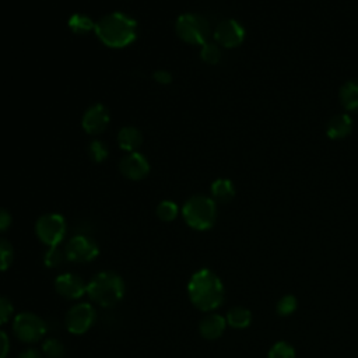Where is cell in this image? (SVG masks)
I'll return each mask as SVG.
<instances>
[{"mask_svg": "<svg viewBox=\"0 0 358 358\" xmlns=\"http://www.w3.org/2000/svg\"><path fill=\"white\" fill-rule=\"evenodd\" d=\"M119 171L124 178L130 180H141L148 175L150 165L147 158L141 152L133 151V152H127L120 159Z\"/></svg>", "mask_w": 358, "mask_h": 358, "instance_id": "8fae6325", "label": "cell"}, {"mask_svg": "<svg viewBox=\"0 0 358 358\" xmlns=\"http://www.w3.org/2000/svg\"><path fill=\"white\" fill-rule=\"evenodd\" d=\"M175 32L180 41L189 45H204L208 38V22L199 14L186 13L175 21Z\"/></svg>", "mask_w": 358, "mask_h": 358, "instance_id": "5b68a950", "label": "cell"}, {"mask_svg": "<svg viewBox=\"0 0 358 358\" xmlns=\"http://www.w3.org/2000/svg\"><path fill=\"white\" fill-rule=\"evenodd\" d=\"M268 358H295V350L287 341H278L270 348Z\"/></svg>", "mask_w": 358, "mask_h": 358, "instance_id": "484cf974", "label": "cell"}, {"mask_svg": "<svg viewBox=\"0 0 358 358\" xmlns=\"http://www.w3.org/2000/svg\"><path fill=\"white\" fill-rule=\"evenodd\" d=\"M154 80L158 83V84H169L172 81V76L169 71L166 70H157L154 73Z\"/></svg>", "mask_w": 358, "mask_h": 358, "instance_id": "4dcf8cb0", "label": "cell"}, {"mask_svg": "<svg viewBox=\"0 0 358 358\" xmlns=\"http://www.w3.org/2000/svg\"><path fill=\"white\" fill-rule=\"evenodd\" d=\"M94 31L103 45L119 49L136 39L137 22L123 13H110L95 22Z\"/></svg>", "mask_w": 358, "mask_h": 358, "instance_id": "7a4b0ae2", "label": "cell"}, {"mask_svg": "<svg viewBox=\"0 0 358 358\" xmlns=\"http://www.w3.org/2000/svg\"><path fill=\"white\" fill-rule=\"evenodd\" d=\"M88 154L92 158V161L101 162L108 157V148L105 147L103 143H101L98 140H94L88 147Z\"/></svg>", "mask_w": 358, "mask_h": 358, "instance_id": "83f0119b", "label": "cell"}, {"mask_svg": "<svg viewBox=\"0 0 358 358\" xmlns=\"http://www.w3.org/2000/svg\"><path fill=\"white\" fill-rule=\"evenodd\" d=\"M10 225H11V215H10V213L0 207V232L8 229Z\"/></svg>", "mask_w": 358, "mask_h": 358, "instance_id": "1f68e13d", "label": "cell"}, {"mask_svg": "<svg viewBox=\"0 0 358 358\" xmlns=\"http://www.w3.org/2000/svg\"><path fill=\"white\" fill-rule=\"evenodd\" d=\"M14 260V249L7 239L0 238V271H6Z\"/></svg>", "mask_w": 358, "mask_h": 358, "instance_id": "cb8c5ba5", "label": "cell"}, {"mask_svg": "<svg viewBox=\"0 0 358 358\" xmlns=\"http://www.w3.org/2000/svg\"><path fill=\"white\" fill-rule=\"evenodd\" d=\"M64 257V250L62 252L57 246L49 248L43 256V263L46 267H56L63 262Z\"/></svg>", "mask_w": 358, "mask_h": 358, "instance_id": "4316f807", "label": "cell"}, {"mask_svg": "<svg viewBox=\"0 0 358 358\" xmlns=\"http://www.w3.org/2000/svg\"><path fill=\"white\" fill-rule=\"evenodd\" d=\"M190 302L203 312L217 309L225 296L221 278L210 268H200L192 274L187 282Z\"/></svg>", "mask_w": 358, "mask_h": 358, "instance_id": "6da1fadb", "label": "cell"}, {"mask_svg": "<svg viewBox=\"0 0 358 358\" xmlns=\"http://www.w3.org/2000/svg\"><path fill=\"white\" fill-rule=\"evenodd\" d=\"M87 295L101 306H115L124 295L123 278L115 271H101L87 284Z\"/></svg>", "mask_w": 358, "mask_h": 358, "instance_id": "3957f363", "label": "cell"}, {"mask_svg": "<svg viewBox=\"0 0 358 358\" xmlns=\"http://www.w3.org/2000/svg\"><path fill=\"white\" fill-rule=\"evenodd\" d=\"M211 196L214 201L220 203H228L235 196V187L234 183L227 178L215 179L211 183Z\"/></svg>", "mask_w": 358, "mask_h": 358, "instance_id": "ac0fdd59", "label": "cell"}, {"mask_svg": "<svg viewBox=\"0 0 358 358\" xmlns=\"http://www.w3.org/2000/svg\"><path fill=\"white\" fill-rule=\"evenodd\" d=\"M225 326H227V320L224 316L218 313H210L200 320L199 331L203 338L215 340L222 336Z\"/></svg>", "mask_w": 358, "mask_h": 358, "instance_id": "5bb4252c", "label": "cell"}, {"mask_svg": "<svg viewBox=\"0 0 358 358\" xmlns=\"http://www.w3.org/2000/svg\"><path fill=\"white\" fill-rule=\"evenodd\" d=\"M340 102L345 110L358 113V81H347L340 88Z\"/></svg>", "mask_w": 358, "mask_h": 358, "instance_id": "e0dca14e", "label": "cell"}, {"mask_svg": "<svg viewBox=\"0 0 358 358\" xmlns=\"http://www.w3.org/2000/svg\"><path fill=\"white\" fill-rule=\"evenodd\" d=\"M67 225L63 215L57 213L43 214L38 218L35 224V234L42 243L49 248L57 246L66 235Z\"/></svg>", "mask_w": 358, "mask_h": 358, "instance_id": "8992f818", "label": "cell"}, {"mask_svg": "<svg viewBox=\"0 0 358 358\" xmlns=\"http://www.w3.org/2000/svg\"><path fill=\"white\" fill-rule=\"evenodd\" d=\"M98 255L99 248L96 242L87 235L73 236L64 248L66 259L73 263H88L96 259Z\"/></svg>", "mask_w": 358, "mask_h": 358, "instance_id": "9c48e42d", "label": "cell"}, {"mask_svg": "<svg viewBox=\"0 0 358 358\" xmlns=\"http://www.w3.org/2000/svg\"><path fill=\"white\" fill-rule=\"evenodd\" d=\"M42 352L46 358H63L64 357V345L57 338H48L42 344Z\"/></svg>", "mask_w": 358, "mask_h": 358, "instance_id": "7402d4cb", "label": "cell"}, {"mask_svg": "<svg viewBox=\"0 0 358 358\" xmlns=\"http://www.w3.org/2000/svg\"><path fill=\"white\" fill-rule=\"evenodd\" d=\"M109 123V113L106 108L101 103H94L91 105L83 115V129L88 134H99L102 133Z\"/></svg>", "mask_w": 358, "mask_h": 358, "instance_id": "4fadbf2b", "label": "cell"}, {"mask_svg": "<svg viewBox=\"0 0 358 358\" xmlns=\"http://www.w3.org/2000/svg\"><path fill=\"white\" fill-rule=\"evenodd\" d=\"M182 215L190 228L197 231L210 229L217 218L215 201L207 196H192L185 201Z\"/></svg>", "mask_w": 358, "mask_h": 358, "instance_id": "277c9868", "label": "cell"}, {"mask_svg": "<svg viewBox=\"0 0 358 358\" xmlns=\"http://www.w3.org/2000/svg\"><path fill=\"white\" fill-rule=\"evenodd\" d=\"M157 217L161 220V221H165V222H169V221H173L178 214H179V208H178V204L171 201V200H162L158 206H157Z\"/></svg>", "mask_w": 358, "mask_h": 358, "instance_id": "44dd1931", "label": "cell"}, {"mask_svg": "<svg viewBox=\"0 0 358 358\" xmlns=\"http://www.w3.org/2000/svg\"><path fill=\"white\" fill-rule=\"evenodd\" d=\"M69 27L74 34H87L95 28V22L85 14H73L69 20Z\"/></svg>", "mask_w": 358, "mask_h": 358, "instance_id": "ffe728a7", "label": "cell"}, {"mask_svg": "<svg viewBox=\"0 0 358 358\" xmlns=\"http://www.w3.org/2000/svg\"><path fill=\"white\" fill-rule=\"evenodd\" d=\"M225 320L227 324H229L234 329H245L252 322V313L249 309L243 306H235L228 310Z\"/></svg>", "mask_w": 358, "mask_h": 358, "instance_id": "d6986e66", "label": "cell"}, {"mask_svg": "<svg viewBox=\"0 0 358 358\" xmlns=\"http://www.w3.org/2000/svg\"><path fill=\"white\" fill-rule=\"evenodd\" d=\"M10 351V340L8 336L0 330V358H6Z\"/></svg>", "mask_w": 358, "mask_h": 358, "instance_id": "f546056e", "label": "cell"}, {"mask_svg": "<svg viewBox=\"0 0 358 358\" xmlns=\"http://www.w3.org/2000/svg\"><path fill=\"white\" fill-rule=\"evenodd\" d=\"M13 312H14V306L10 302V299L0 295V326L8 322V319L13 316Z\"/></svg>", "mask_w": 358, "mask_h": 358, "instance_id": "f1b7e54d", "label": "cell"}, {"mask_svg": "<svg viewBox=\"0 0 358 358\" xmlns=\"http://www.w3.org/2000/svg\"><path fill=\"white\" fill-rule=\"evenodd\" d=\"M214 39L217 45L232 49L239 46L245 39V29L236 20L228 18L221 21L214 29Z\"/></svg>", "mask_w": 358, "mask_h": 358, "instance_id": "30bf717a", "label": "cell"}, {"mask_svg": "<svg viewBox=\"0 0 358 358\" xmlns=\"http://www.w3.org/2000/svg\"><path fill=\"white\" fill-rule=\"evenodd\" d=\"M94 306L88 302H78L67 310L64 316V326L71 334H84L94 324Z\"/></svg>", "mask_w": 358, "mask_h": 358, "instance_id": "ba28073f", "label": "cell"}, {"mask_svg": "<svg viewBox=\"0 0 358 358\" xmlns=\"http://www.w3.org/2000/svg\"><path fill=\"white\" fill-rule=\"evenodd\" d=\"M141 141H143V136L137 127L124 126L117 133L119 147L126 152L137 151V148L141 145Z\"/></svg>", "mask_w": 358, "mask_h": 358, "instance_id": "2e32d148", "label": "cell"}, {"mask_svg": "<svg viewBox=\"0 0 358 358\" xmlns=\"http://www.w3.org/2000/svg\"><path fill=\"white\" fill-rule=\"evenodd\" d=\"M298 302L294 295H284L282 298L278 299L275 305V310L280 316H289L296 310Z\"/></svg>", "mask_w": 358, "mask_h": 358, "instance_id": "d4e9b609", "label": "cell"}, {"mask_svg": "<svg viewBox=\"0 0 358 358\" xmlns=\"http://www.w3.org/2000/svg\"><path fill=\"white\" fill-rule=\"evenodd\" d=\"M200 57L207 64H217L221 60V50L217 43L206 42L204 45H201Z\"/></svg>", "mask_w": 358, "mask_h": 358, "instance_id": "603a6c76", "label": "cell"}, {"mask_svg": "<svg viewBox=\"0 0 358 358\" xmlns=\"http://www.w3.org/2000/svg\"><path fill=\"white\" fill-rule=\"evenodd\" d=\"M55 289L66 299H78L87 294V284L74 273H64L56 277Z\"/></svg>", "mask_w": 358, "mask_h": 358, "instance_id": "7c38bea8", "label": "cell"}, {"mask_svg": "<svg viewBox=\"0 0 358 358\" xmlns=\"http://www.w3.org/2000/svg\"><path fill=\"white\" fill-rule=\"evenodd\" d=\"M18 358H43V355L35 348H27L18 355Z\"/></svg>", "mask_w": 358, "mask_h": 358, "instance_id": "d6a6232c", "label": "cell"}, {"mask_svg": "<svg viewBox=\"0 0 358 358\" xmlns=\"http://www.w3.org/2000/svg\"><path fill=\"white\" fill-rule=\"evenodd\" d=\"M13 330L22 343H36L46 334V323L32 312H21L14 317Z\"/></svg>", "mask_w": 358, "mask_h": 358, "instance_id": "52a82bcc", "label": "cell"}, {"mask_svg": "<svg viewBox=\"0 0 358 358\" xmlns=\"http://www.w3.org/2000/svg\"><path fill=\"white\" fill-rule=\"evenodd\" d=\"M352 131V119L345 115H336L333 116L326 127V134L331 140H341L347 137Z\"/></svg>", "mask_w": 358, "mask_h": 358, "instance_id": "9a60e30c", "label": "cell"}]
</instances>
